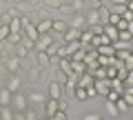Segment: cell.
<instances>
[{"label":"cell","mask_w":133,"mask_h":120,"mask_svg":"<svg viewBox=\"0 0 133 120\" xmlns=\"http://www.w3.org/2000/svg\"><path fill=\"white\" fill-rule=\"evenodd\" d=\"M36 27H38V34H40V36H44V34H49V31H51V29H53V20L44 18L42 22H38V24H36Z\"/></svg>","instance_id":"cell-8"},{"label":"cell","mask_w":133,"mask_h":120,"mask_svg":"<svg viewBox=\"0 0 133 120\" xmlns=\"http://www.w3.org/2000/svg\"><path fill=\"white\" fill-rule=\"evenodd\" d=\"M131 56H133V47H131Z\"/></svg>","instance_id":"cell-50"},{"label":"cell","mask_w":133,"mask_h":120,"mask_svg":"<svg viewBox=\"0 0 133 120\" xmlns=\"http://www.w3.org/2000/svg\"><path fill=\"white\" fill-rule=\"evenodd\" d=\"M9 102H11V91L9 89H2V91H0V107L9 105Z\"/></svg>","instance_id":"cell-21"},{"label":"cell","mask_w":133,"mask_h":120,"mask_svg":"<svg viewBox=\"0 0 133 120\" xmlns=\"http://www.w3.org/2000/svg\"><path fill=\"white\" fill-rule=\"evenodd\" d=\"M49 98H62V85L58 80H51L49 82Z\"/></svg>","instance_id":"cell-5"},{"label":"cell","mask_w":133,"mask_h":120,"mask_svg":"<svg viewBox=\"0 0 133 120\" xmlns=\"http://www.w3.org/2000/svg\"><path fill=\"white\" fill-rule=\"evenodd\" d=\"M47 5L56 7V9H62V0H47Z\"/></svg>","instance_id":"cell-39"},{"label":"cell","mask_w":133,"mask_h":120,"mask_svg":"<svg viewBox=\"0 0 133 120\" xmlns=\"http://www.w3.org/2000/svg\"><path fill=\"white\" fill-rule=\"evenodd\" d=\"M51 42H53V40H51V36H47V34H44V36H40V38L36 40V49H38V51H47V47H49Z\"/></svg>","instance_id":"cell-7"},{"label":"cell","mask_w":133,"mask_h":120,"mask_svg":"<svg viewBox=\"0 0 133 120\" xmlns=\"http://www.w3.org/2000/svg\"><path fill=\"white\" fill-rule=\"evenodd\" d=\"M102 116H98V113H87L84 116V120H100Z\"/></svg>","instance_id":"cell-42"},{"label":"cell","mask_w":133,"mask_h":120,"mask_svg":"<svg viewBox=\"0 0 133 120\" xmlns=\"http://www.w3.org/2000/svg\"><path fill=\"white\" fill-rule=\"evenodd\" d=\"M118 40H124V42H133V36L129 31H120L118 34Z\"/></svg>","instance_id":"cell-32"},{"label":"cell","mask_w":133,"mask_h":120,"mask_svg":"<svg viewBox=\"0 0 133 120\" xmlns=\"http://www.w3.org/2000/svg\"><path fill=\"white\" fill-rule=\"evenodd\" d=\"M107 102H118L120 98H122V93H118V91H113V89H109V93H107Z\"/></svg>","instance_id":"cell-25"},{"label":"cell","mask_w":133,"mask_h":120,"mask_svg":"<svg viewBox=\"0 0 133 120\" xmlns=\"http://www.w3.org/2000/svg\"><path fill=\"white\" fill-rule=\"evenodd\" d=\"M27 100H29V102H33V105H40V102L44 105V102H47V98H44L42 93H29Z\"/></svg>","instance_id":"cell-22"},{"label":"cell","mask_w":133,"mask_h":120,"mask_svg":"<svg viewBox=\"0 0 133 120\" xmlns=\"http://www.w3.org/2000/svg\"><path fill=\"white\" fill-rule=\"evenodd\" d=\"M56 51H58V45H56V42H51V45L47 47V53H49V58H53V56H56Z\"/></svg>","instance_id":"cell-36"},{"label":"cell","mask_w":133,"mask_h":120,"mask_svg":"<svg viewBox=\"0 0 133 120\" xmlns=\"http://www.w3.org/2000/svg\"><path fill=\"white\" fill-rule=\"evenodd\" d=\"M80 47H82V45H80V40H71V42H66V45H64V49H66V56L71 58V56H73V53H76Z\"/></svg>","instance_id":"cell-14"},{"label":"cell","mask_w":133,"mask_h":120,"mask_svg":"<svg viewBox=\"0 0 133 120\" xmlns=\"http://www.w3.org/2000/svg\"><path fill=\"white\" fill-rule=\"evenodd\" d=\"M58 67H60V71L64 73L66 78H69V76L73 73V67H71V58H60V60H58Z\"/></svg>","instance_id":"cell-6"},{"label":"cell","mask_w":133,"mask_h":120,"mask_svg":"<svg viewBox=\"0 0 133 120\" xmlns=\"http://www.w3.org/2000/svg\"><path fill=\"white\" fill-rule=\"evenodd\" d=\"M107 78H118V67H107Z\"/></svg>","instance_id":"cell-34"},{"label":"cell","mask_w":133,"mask_h":120,"mask_svg":"<svg viewBox=\"0 0 133 120\" xmlns=\"http://www.w3.org/2000/svg\"><path fill=\"white\" fill-rule=\"evenodd\" d=\"M87 24H89V27H95V24H102V22H100V14H98V9H93L89 16H87Z\"/></svg>","instance_id":"cell-15"},{"label":"cell","mask_w":133,"mask_h":120,"mask_svg":"<svg viewBox=\"0 0 133 120\" xmlns=\"http://www.w3.org/2000/svg\"><path fill=\"white\" fill-rule=\"evenodd\" d=\"M120 20H122V16H118V14L113 11V14H109V20H107V24H113V27H115Z\"/></svg>","instance_id":"cell-30"},{"label":"cell","mask_w":133,"mask_h":120,"mask_svg":"<svg viewBox=\"0 0 133 120\" xmlns=\"http://www.w3.org/2000/svg\"><path fill=\"white\" fill-rule=\"evenodd\" d=\"M47 120H49V118H47Z\"/></svg>","instance_id":"cell-52"},{"label":"cell","mask_w":133,"mask_h":120,"mask_svg":"<svg viewBox=\"0 0 133 120\" xmlns=\"http://www.w3.org/2000/svg\"><path fill=\"white\" fill-rule=\"evenodd\" d=\"M80 29H73V27H69L64 31V34H62V45H66V42H71V40H80Z\"/></svg>","instance_id":"cell-4"},{"label":"cell","mask_w":133,"mask_h":120,"mask_svg":"<svg viewBox=\"0 0 133 120\" xmlns=\"http://www.w3.org/2000/svg\"><path fill=\"white\" fill-rule=\"evenodd\" d=\"M49 120H69V118H66V111H58V113H53Z\"/></svg>","instance_id":"cell-35"},{"label":"cell","mask_w":133,"mask_h":120,"mask_svg":"<svg viewBox=\"0 0 133 120\" xmlns=\"http://www.w3.org/2000/svg\"><path fill=\"white\" fill-rule=\"evenodd\" d=\"M127 9H129V11H133V0H131V2H127Z\"/></svg>","instance_id":"cell-48"},{"label":"cell","mask_w":133,"mask_h":120,"mask_svg":"<svg viewBox=\"0 0 133 120\" xmlns=\"http://www.w3.org/2000/svg\"><path fill=\"white\" fill-rule=\"evenodd\" d=\"M127 31H129V34L133 36V22H129V29H127Z\"/></svg>","instance_id":"cell-47"},{"label":"cell","mask_w":133,"mask_h":120,"mask_svg":"<svg viewBox=\"0 0 133 120\" xmlns=\"http://www.w3.org/2000/svg\"><path fill=\"white\" fill-rule=\"evenodd\" d=\"M7 89H9L11 93H16V91L20 89V78H18V76H11V78H9V85H7Z\"/></svg>","instance_id":"cell-18"},{"label":"cell","mask_w":133,"mask_h":120,"mask_svg":"<svg viewBox=\"0 0 133 120\" xmlns=\"http://www.w3.org/2000/svg\"><path fill=\"white\" fill-rule=\"evenodd\" d=\"M87 96H89V98H95V96H98V91H95V87H93V85L87 87Z\"/></svg>","instance_id":"cell-40"},{"label":"cell","mask_w":133,"mask_h":120,"mask_svg":"<svg viewBox=\"0 0 133 120\" xmlns=\"http://www.w3.org/2000/svg\"><path fill=\"white\" fill-rule=\"evenodd\" d=\"M100 120H102V118H100Z\"/></svg>","instance_id":"cell-51"},{"label":"cell","mask_w":133,"mask_h":120,"mask_svg":"<svg viewBox=\"0 0 133 120\" xmlns=\"http://www.w3.org/2000/svg\"><path fill=\"white\" fill-rule=\"evenodd\" d=\"M24 120H36V116H33L31 111H24Z\"/></svg>","instance_id":"cell-45"},{"label":"cell","mask_w":133,"mask_h":120,"mask_svg":"<svg viewBox=\"0 0 133 120\" xmlns=\"http://www.w3.org/2000/svg\"><path fill=\"white\" fill-rule=\"evenodd\" d=\"M20 45H22L24 49H31V47H36V42H33V40H29V38H22V42H20Z\"/></svg>","instance_id":"cell-37"},{"label":"cell","mask_w":133,"mask_h":120,"mask_svg":"<svg viewBox=\"0 0 133 120\" xmlns=\"http://www.w3.org/2000/svg\"><path fill=\"white\" fill-rule=\"evenodd\" d=\"M0 120H14V111L9 109V105L0 107Z\"/></svg>","instance_id":"cell-19"},{"label":"cell","mask_w":133,"mask_h":120,"mask_svg":"<svg viewBox=\"0 0 133 120\" xmlns=\"http://www.w3.org/2000/svg\"><path fill=\"white\" fill-rule=\"evenodd\" d=\"M60 111V105H58L56 98H47V102H44V116L47 118H51L53 113H58Z\"/></svg>","instance_id":"cell-1"},{"label":"cell","mask_w":133,"mask_h":120,"mask_svg":"<svg viewBox=\"0 0 133 120\" xmlns=\"http://www.w3.org/2000/svg\"><path fill=\"white\" fill-rule=\"evenodd\" d=\"M113 5H127V0H111Z\"/></svg>","instance_id":"cell-46"},{"label":"cell","mask_w":133,"mask_h":120,"mask_svg":"<svg viewBox=\"0 0 133 120\" xmlns=\"http://www.w3.org/2000/svg\"><path fill=\"white\" fill-rule=\"evenodd\" d=\"M9 31L11 34H20V31H22V22H20L18 16H14V18L9 20Z\"/></svg>","instance_id":"cell-12"},{"label":"cell","mask_w":133,"mask_h":120,"mask_svg":"<svg viewBox=\"0 0 133 120\" xmlns=\"http://www.w3.org/2000/svg\"><path fill=\"white\" fill-rule=\"evenodd\" d=\"M71 67H73V73H78V76L87 71V65L80 62V60H71Z\"/></svg>","instance_id":"cell-20"},{"label":"cell","mask_w":133,"mask_h":120,"mask_svg":"<svg viewBox=\"0 0 133 120\" xmlns=\"http://www.w3.org/2000/svg\"><path fill=\"white\" fill-rule=\"evenodd\" d=\"M11 31H9V24H0V40H9Z\"/></svg>","instance_id":"cell-26"},{"label":"cell","mask_w":133,"mask_h":120,"mask_svg":"<svg viewBox=\"0 0 133 120\" xmlns=\"http://www.w3.org/2000/svg\"><path fill=\"white\" fill-rule=\"evenodd\" d=\"M91 2H93V5H95V9H98V7H100V0H91Z\"/></svg>","instance_id":"cell-49"},{"label":"cell","mask_w":133,"mask_h":120,"mask_svg":"<svg viewBox=\"0 0 133 120\" xmlns=\"http://www.w3.org/2000/svg\"><path fill=\"white\" fill-rule=\"evenodd\" d=\"M24 31H27V38H29V40H33V42H36V40L40 38V34H38V27H36V24H31V22H29L27 27H24Z\"/></svg>","instance_id":"cell-11"},{"label":"cell","mask_w":133,"mask_h":120,"mask_svg":"<svg viewBox=\"0 0 133 120\" xmlns=\"http://www.w3.org/2000/svg\"><path fill=\"white\" fill-rule=\"evenodd\" d=\"M69 27H73V29H80V31H84V27H87V18L82 14H78L76 18L71 20V22H69Z\"/></svg>","instance_id":"cell-9"},{"label":"cell","mask_w":133,"mask_h":120,"mask_svg":"<svg viewBox=\"0 0 133 120\" xmlns=\"http://www.w3.org/2000/svg\"><path fill=\"white\" fill-rule=\"evenodd\" d=\"M38 60H40L42 65H47L51 58H49V53H47V51H38Z\"/></svg>","instance_id":"cell-33"},{"label":"cell","mask_w":133,"mask_h":120,"mask_svg":"<svg viewBox=\"0 0 133 120\" xmlns=\"http://www.w3.org/2000/svg\"><path fill=\"white\" fill-rule=\"evenodd\" d=\"M93 82H95V78H93V73H91L89 69H87L84 73H80V76H78V87H84V89H87V87H91Z\"/></svg>","instance_id":"cell-3"},{"label":"cell","mask_w":133,"mask_h":120,"mask_svg":"<svg viewBox=\"0 0 133 120\" xmlns=\"http://www.w3.org/2000/svg\"><path fill=\"white\" fill-rule=\"evenodd\" d=\"M87 0H73V9H80V7H84Z\"/></svg>","instance_id":"cell-43"},{"label":"cell","mask_w":133,"mask_h":120,"mask_svg":"<svg viewBox=\"0 0 133 120\" xmlns=\"http://www.w3.org/2000/svg\"><path fill=\"white\" fill-rule=\"evenodd\" d=\"M53 29H56V31H60V34H64L66 29H69V24H66L64 20H53Z\"/></svg>","instance_id":"cell-23"},{"label":"cell","mask_w":133,"mask_h":120,"mask_svg":"<svg viewBox=\"0 0 133 120\" xmlns=\"http://www.w3.org/2000/svg\"><path fill=\"white\" fill-rule=\"evenodd\" d=\"M122 18L127 20V22H133V11H129V9H127V11L122 14Z\"/></svg>","instance_id":"cell-41"},{"label":"cell","mask_w":133,"mask_h":120,"mask_svg":"<svg viewBox=\"0 0 133 120\" xmlns=\"http://www.w3.org/2000/svg\"><path fill=\"white\" fill-rule=\"evenodd\" d=\"M7 67H9V71H16V69L20 67V60H18V58H9V62H7Z\"/></svg>","instance_id":"cell-31"},{"label":"cell","mask_w":133,"mask_h":120,"mask_svg":"<svg viewBox=\"0 0 133 120\" xmlns=\"http://www.w3.org/2000/svg\"><path fill=\"white\" fill-rule=\"evenodd\" d=\"M84 56H87V49L80 47V49H78V51L71 56V60H80V62H84Z\"/></svg>","instance_id":"cell-27"},{"label":"cell","mask_w":133,"mask_h":120,"mask_svg":"<svg viewBox=\"0 0 133 120\" xmlns=\"http://www.w3.org/2000/svg\"><path fill=\"white\" fill-rule=\"evenodd\" d=\"M14 120H24V111H16V113H14Z\"/></svg>","instance_id":"cell-44"},{"label":"cell","mask_w":133,"mask_h":120,"mask_svg":"<svg viewBox=\"0 0 133 120\" xmlns=\"http://www.w3.org/2000/svg\"><path fill=\"white\" fill-rule=\"evenodd\" d=\"M107 113L109 116H120V111H118V107H115V102H107Z\"/></svg>","instance_id":"cell-28"},{"label":"cell","mask_w":133,"mask_h":120,"mask_svg":"<svg viewBox=\"0 0 133 120\" xmlns=\"http://www.w3.org/2000/svg\"><path fill=\"white\" fill-rule=\"evenodd\" d=\"M93 87H95V91H98V96H107V93H109V89H111L109 78H100V80H95Z\"/></svg>","instance_id":"cell-2"},{"label":"cell","mask_w":133,"mask_h":120,"mask_svg":"<svg viewBox=\"0 0 133 120\" xmlns=\"http://www.w3.org/2000/svg\"><path fill=\"white\" fill-rule=\"evenodd\" d=\"M124 85H127V87H133V69L127 73V78H124Z\"/></svg>","instance_id":"cell-38"},{"label":"cell","mask_w":133,"mask_h":120,"mask_svg":"<svg viewBox=\"0 0 133 120\" xmlns=\"http://www.w3.org/2000/svg\"><path fill=\"white\" fill-rule=\"evenodd\" d=\"M109 85H111V89H113V91H118V93H124V89H127V85H124L120 78H111Z\"/></svg>","instance_id":"cell-13"},{"label":"cell","mask_w":133,"mask_h":120,"mask_svg":"<svg viewBox=\"0 0 133 120\" xmlns=\"http://www.w3.org/2000/svg\"><path fill=\"white\" fill-rule=\"evenodd\" d=\"M102 34H107V36L111 38V42H113V40H118V34H120V31L113 27V24H102Z\"/></svg>","instance_id":"cell-10"},{"label":"cell","mask_w":133,"mask_h":120,"mask_svg":"<svg viewBox=\"0 0 133 120\" xmlns=\"http://www.w3.org/2000/svg\"><path fill=\"white\" fill-rule=\"evenodd\" d=\"M115 107H118V111H120V113H127V111H129V105L124 102V98H120V100L115 102Z\"/></svg>","instance_id":"cell-29"},{"label":"cell","mask_w":133,"mask_h":120,"mask_svg":"<svg viewBox=\"0 0 133 120\" xmlns=\"http://www.w3.org/2000/svg\"><path fill=\"white\" fill-rule=\"evenodd\" d=\"M98 53L100 56H115V49H113V45H100Z\"/></svg>","instance_id":"cell-17"},{"label":"cell","mask_w":133,"mask_h":120,"mask_svg":"<svg viewBox=\"0 0 133 120\" xmlns=\"http://www.w3.org/2000/svg\"><path fill=\"white\" fill-rule=\"evenodd\" d=\"M73 96H76L78 100H87V98H89V96H87V89H84V87H76V89H73Z\"/></svg>","instance_id":"cell-24"},{"label":"cell","mask_w":133,"mask_h":120,"mask_svg":"<svg viewBox=\"0 0 133 120\" xmlns=\"http://www.w3.org/2000/svg\"><path fill=\"white\" fill-rule=\"evenodd\" d=\"M14 105H16V109H18V111H27L29 100H27L24 96H16V98H14Z\"/></svg>","instance_id":"cell-16"}]
</instances>
